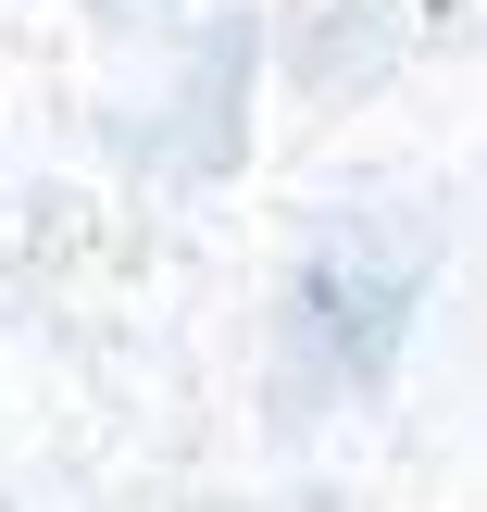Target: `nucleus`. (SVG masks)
Wrapping results in <instances>:
<instances>
[{
	"instance_id": "nucleus-1",
	"label": "nucleus",
	"mask_w": 487,
	"mask_h": 512,
	"mask_svg": "<svg viewBox=\"0 0 487 512\" xmlns=\"http://www.w3.org/2000/svg\"><path fill=\"white\" fill-rule=\"evenodd\" d=\"M425 263H438V238H425L413 213L313 225V250H300V275H288V363H300V388H375V375L400 363V338H413Z\"/></svg>"
},
{
	"instance_id": "nucleus-4",
	"label": "nucleus",
	"mask_w": 487,
	"mask_h": 512,
	"mask_svg": "<svg viewBox=\"0 0 487 512\" xmlns=\"http://www.w3.org/2000/svg\"><path fill=\"white\" fill-rule=\"evenodd\" d=\"M100 13H113V25H138V13H163V0H100Z\"/></svg>"
},
{
	"instance_id": "nucleus-3",
	"label": "nucleus",
	"mask_w": 487,
	"mask_h": 512,
	"mask_svg": "<svg viewBox=\"0 0 487 512\" xmlns=\"http://www.w3.org/2000/svg\"><path fill=\"white\" fill-rule=\"evenodd\" d=\"M275 50V25H250V13H225V25H200V63H188V88H175V113H188V138H175V163L188 175H225L238 163V138H250V63Z\"/></svg>"
},
{
	"instance_id": "nucleus-2",
	"label": "nucleus",
	"mask_w": 487,
	"mask_h": 512,
	"mask_svg": "<svg viewBox=\"0 0 487 512\" xmlns=\"http://www.w3.org/2000/svg\"><path fill=\"white\" fill-rule=\"evenodd\" d=\"M400 50V0H275V75H288L313 113L363 100Z\"/></svg>"
}]
</instances>
